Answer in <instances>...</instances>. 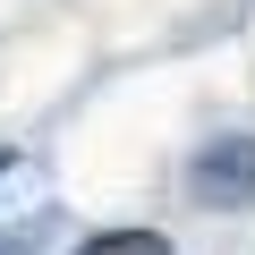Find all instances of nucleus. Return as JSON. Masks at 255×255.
Wrapping results in <instances>:
<instances>
[{
    "label": "nucleus",
    "mask_w": 255,
    "mask_h": 255,
    "mask_svg": "<svg viewBox=\"0 0 255 255\" xmlns=\"http://www.w3.org/2000/svg\"><path fill=\"white\" fill-rule=\"evenodd\" d=\"M187 187H196V204L247 213V204H255V136H213V145L187 162Z\"/></svg>",
    "instance_id": "nucleus-1"
},
{
    "label": "nucleus",
    "mask_w": 255,
    "mask_h": 255,
    "mask_svg": "<svg viewBox=\"0 0 255 255\" xmlns=\"http://www.w3.org/2000/svg\"><path fill=\"white\" fill-rule=\"evenodd\" d=\"M77 255H170V238H162V230H102V238H85Z\"/></svg>",
    "instance_id": "nucleus-2"
}]
</instances>
